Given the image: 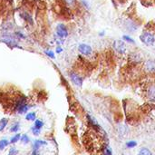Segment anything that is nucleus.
I'll return each instance as SVG.
<instances>
[{"label": "nucleus", "instance_id": "obj_1", "mask_svg": "<svg viewBox=\"0 0 155 155\" xmlns=\"http://www.w3.org/2000/svg\"><path fill=\"white\" fill-rule=\"evenodd\" d=\"M140 39L147 46H152L155 44V34L149 31L143 32L140 36Z\"/></svg>", "mask_w": 155, "mask_h": 155}, {"label": "nucleus", "instance_id": "obj_2", "mask_svg": "<svg viewBox=\"0 0 155 155\" xmlns=\"http://www.w3.org/2000/svg\"><path fill=\"white\" fill-rule=\"evenodd\" d=\"M113 49L115 50V51L120 54H125L126 53V46L125 44H124L122 40H115V41L113 42Z\"/></svg>", "mask_w": 155, "mask_h": 155}, {"label": "nucleus", "instance_id": "obj_3", "mask_svg": "<svg viewBox=\"0 0 155 155\" xmlns=\"http://www.w3.org/2000/svg\"><path fill=\"white\" fill-rule=\"evenodd\" d=\"M143 70L148 74L155 73V60L148 59L143 64Z\"/></svg>", "mask_w": 155, "mask_h": 155}, {"label": "nucleus", "instance_id": "obj_4", "mask_svg": "<svg viewBox=\"0 0 155 155\" xmlns=\"http://www.w3.org/2000/svg\"><path fill=\"white\" fill-rule=\"evenodd\" d=\"M78 51L80 54H82L83 56H89L93 54V49L92 47L87 44H81L78 46Z\"/></svg>", "mask_w": 155, "mask_h": 155}, {"label": "nucleus", "instance_id": "obj_5", "mask_svg": "<svg viewBox=\"0 0 155 155\" xmlns=\"http://www.w3.org/2000/svg\"><path fill=\"white\" fill-rule=\"evenodd\" d=\"M56 34L59 38H62V39L66 38L68 36V31H67L66 26L63 24H59L56 27Z\"/></svg>", "mask_w": 155, "mask_h": 155}, {"label": "nucleus", "instance_id": "obj_6", "mask_svg": "<svg viewBox=\"0 0 155 155\" xmlns=\"http://www.w3.org/2000/svg\"><path fill=\"white\" fill-rule=\"evenodd\" d=\"M146 96L148 100L155 103V84L150 85L146 90Z\"/></svg>", "mask_w": 155, "mask_h": 155}, {"label": "nucleus", "instance_id": "obj_7", "mask_svg": "<svg viewBox=\"0 0 155 155\" xmlns=\"http://www.w3.org/2000/svg\"><path fill=\"white\" fill-rule=\"evenodd\" d=\"M139 26L137 25L136 22H134L133 20L129 19L127 21H125V28L130 32H135L138 29Z\"/></svg>", "mask_w": 155, "mask_h": 155}, {"label": "nucleus", "instance_id": "obj_8", "mask_svg": "<svg viewBox=\"0 0 155 155\" xmlns=\"http://www.w3.org/2000/svg\"><path fill=\"white\" fill-rule=\"evenodd\" d=\"M70 78H71L72 82L76 84V85L81 87L83 85V79L81 76H79L76 73H71L70 74Z\"/></svg>", "mask_w": 155, "mask_h": 155}, {"label": "nucleus", "instance_id": "obj_9", "mask_svg": "<svg viewBox=\"0 0 155 155\" xmlns=\"http://www.w3.org/2000/svg\"><path fill=\"white\" fill-rule=\"evenodd\" d=\"M87 120H88V123H89V124L91 125L94 130H95L96 132H101V131H103V129H102V127L99 125V123L94 120L91 115H87Z\"/></svg>", "mask_w": 155, "mask_h": 155}, {"label": "nucleus", "instance_id": "obj_10", "mask_svg": "<svg viewBox=\"0 0 155 155\" xmlns=\"http://www.w3.org/2000/svg\"><path fill=\"white\" fill-rule=\"evenodd\" d=\"M117 132L120 136L125 137L129 132V129L126 125H124V124H119L117 126Z\"/></svg>", "mask_w": 155, "mask_h": 155}, {"label": "nucleus", "instance_id": "obj_11", "mask_svg": "<svg viewBox=\"0 0 155 155\" xmlns=\"http://www.w3.org/2000/svg\"><path fill=\"white\" fill-rule=\"evenodd\" d=\"M42 145H46V142H43V141H40V140H37V141H36L34 143V149L37 150L40 146H42Z\"/></svg>", "mask_w": 155, "mask_h": 155}, {"label": "nucleus", "instance_id": "obj_12", "mask_svg": "<svg viewBox=\"0 0 155 155\" xmlns=\"http://www.w3.org/2000/svg\"><path fill=\"white\" fill-rule=\"evenodd\" d=\"M139 154H141V155H152V153L148 148H142L139 151Z\"/></svg>", "mask_w": 155, "mask_h": 155}, {"label": "nucleus", "instance_id": "obj_13", "mask_svg": "<svg viewBox=\"0 0 155 155\" xmlns=\"http://www.w3.org/2000/svg\"><path fill=\"white\" fill-rule=\"evenodd\" d=\"M7 123H8V120L6 118H3L2 120H0V131H3V130L6 128Z\"/></svg>", "mask_w": 155, "mask_h": 155}, {"label": "nucleus", "instance_id": "obj_14", "mask_svg": "<svg viewBox=\"0 0 155 155\" xmlns=\"http://www.w3.org/2000/svg\"><path fill=\"white\" fill-rule=\"evenodd\" d=\"M26 119L29 120V121H34V120H36V113H28V114H26Z\"/></svg>", "mask_w": 155, "mask_h": 155}, {"label": "nucleus", "instance_id": "obj_15", "mask_svg": "<svg viewBox=\"0 0 155 155\" xmlns=\"http://www.w3.org/2000/svg\"><path fill=\"white\" fill-rule=\"evenodd\" d=\"M8 145V142H7V140H5V139H3V140H1L0 141V150H4L5 148H6L7 146Z\"/></svg>", "mask_w": 155, "mask_h": 155}, {"label": "nucleus", "instance_id": "obj_16", "mask_svg": "<svg viewBox=\"0 0 155 155\" xmlns=\"http://www.w3.org/2000/svg\"><path fill=\"white\" fill-rule=\"evenodd\" d=\"M137 145V142L135 141H128L126 142V147L129 148V149H132V148H134Z\"/></svg>", "mask_w": 155, "mask_h": 155}, {"label": "nucleus", "instance_id": "obj_17", "mask_svg": "<svg viewBox=\"0 0 155 155\" xmlns=\"http://www.w3.org/2000/svg\"><path fill=\"white\" fill-rule=\"evenodd\" d=\"M43 126H44V123L40 121V120H36V121L34 122V127H36V128L41 129Z\"/></svg>", "mask_w": 155, "mask_h": 155}, {"label": "nucleus", "instance_id": "obj_18", "mask_svg": "<svg viewBox=\"0 0 155 155\" xmlns=\"http://www.w3.org/2000/svg\"><path fill=\"white\" fill-rule=\"evenodd\" d=\"M19 123H15V124H13V126L11 127V129H10V131H11L12 132H17L18 130H19Z\"/></svg>", "mask_w": 155, "mask_h": 155}, {"label": "nucleus", "instance_id": "obj_19", "mask_svg": "<svg viewBox=\"0 0 155 155\" xmlns=\"http://www.w3.org/2000/svg\"><path fill=\"white\" fill-rule=\"evenodd\" d=\"M29 137L27 135H26V134H24L23 136H21V142L25 144H27L29 142Z\"/></svg>", "mask_w": 155, "mask_h": 155}, {"label": "nucleus", "instance_id": "obj_20", "mask_svg": "<svg viewBox=\"0 0 155 155\" xmlns=\"http://www.w3.org/2000/svg\"><path fill=\"white\" fill-rule=\"evenodd\" d=\"M20 138H21V135H20V134H17V135H15L13 138H11V141H10V142H11V143H16L17 141H19Z\"/></svg>", "mask_w": 155, "mask_h": 155}, {"label": "nucleus", "instance_id": "obj_21", "mask_svg": "<svg viewBox=\"0 0 155 155\" xmlns=\"http://www.w3.org/2000/svg\"><path fill=\"white\" fill-rule=\"evenodd\" d=\"M123 38L124 39V41H126L128 43H131V44H133L134 43V40L132 38H131L130 36H123Z\"/></svg>", "mask_w": 155, "mask_h": 155}, {"label": "nucleus", "instance_id": "obj_22", "mask_svg": "<svg viewBox=\"0 0 155 155\" xmlns=\"http://www.w3.org/2000/svg\"><path fill=\"white\" fill-rule=\"evenodd\" d=\"M32 132H33V133L34 134V135H38V134L40 133V129H37L36 127H34L32 129Z\"/></svg>", "mask_w": 155, "mask_h": 155}, {"label": "nucleus", "instance_id": "obj_23", "mask_svg": "<svg viewBox=\"0 0 155 155\" xmlns=\"http://www.w3.org/2000/svg\"><path fill=\"white\" fill-rule=\"evenodd\" d=\"M46 56H48L49 57H51V58H54V54L52 51H46Z\"/></svg>", "mask_w": 155, "mask_h": 155}, {"label": "nucleus", "instance_id": "obj_24", "mask_svg": "<svg viewBox=\"0 0 155 155\" xmlns=\"http://www.w3.org/2000/svg\"><path fill=\"white\" fill-rule=\"evenodd\" d=\"M17 154L18 153V151L17 150H16V149H14V148H12L11 150H10V152H9V154Z\"/></svg>", "mask_w": 155, "mask_h": 155}, {"label": "nucleus", "instance_id": "obj_25", "mask_svg": "<svg viewBox=\"0 0 155 155\" xmlns=\"http://www.w3.org/2000/svg\"><path fill=\"white\" fill-rule=\"evenodd\" d=\"M74 1H76V0H66V2L68 5H73V4L74 3Z\"/></svg>", "mask_w": 155, "mask_h": 155}, {"label": "nucleus", "instance_id": "obj_26", "mask_svg": "<svg viewBox=\"0 0 155 155\" xmlns=\"http://www.w3.org/2000/svg\"><path fill=\"white\" fill-rule=\"evenodd\" d=\"M62 51H63V49H62L61 47H59V46H58V47L56 48V53H57V54H59V53H61Z\"/></svg>", "mask_w": 155, "mask_h": 155}, {"label": "nucleus", "instance_id": "obj_27", "mask_svg": "<svg viewBox=\"0 0 155 155\" xmlns=\"http://www.w3.org/2000/svg\"><path fill=\"white\" fill-rule=\"evenodd\" d=\"M104 34H105V33H104V31H102V33L99 34V36H104Z\"/></svg>", "mask_w": 155, "mask_h": 155}]
</instances>
